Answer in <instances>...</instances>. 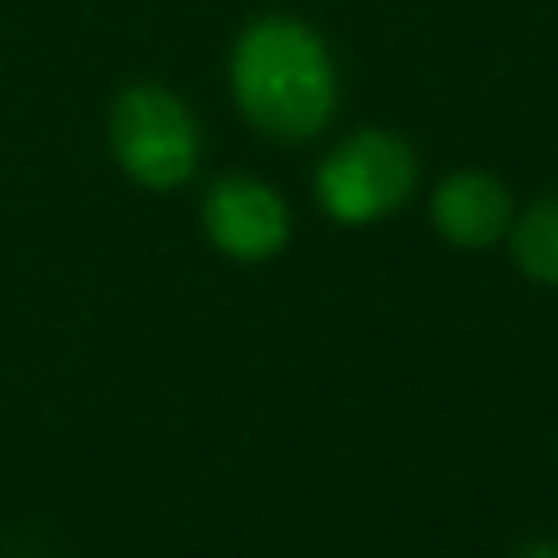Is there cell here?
Returning a JSON list of instances; mask_svg holds the SVG:
<instances>
[{"mask_svg":"<svg viewBox=\"0 0 558 558\" xmlns=\"http://www.w3.org/2000/svg\"><path fill=\"white\" fill-rule=\"evenodd\" d=\"M231 87L244 118L275 140H305L336 109L331 52L296 17H262L240 35Z\"/></svg>","mask_w":558,"mask_h":558,"instance_id":"6da1fadb","label":"cell"},{"mask_svg":"<svg viewBox=\"0 0 558 558\" xmlns=\"http://www.w3.org/2000/svg\"><path fill=\"white\" fill-rule=\"evenodd\" d=\"M109 144L118 166L157 192L183 183L201 157V135L187 105L157 83H135L113 100Z\"/></svg>","mask_w":558,"mask_h":558,"instance_id":"7a4b0ae2","label":"cell"},{"mask_svg":"<svg viewBox=\"0 0 558 558\" xmlns=\"http://www.w3.org/2000/svg\"><path fill=\"white\" fill-rule=\"evenodd\" d=\"M418 166L401 135L357 131L318 166V201L336 222H375L414 192Z\"/></svg>","mask_w":558,"mask_h":558,"instance_id":"3957f363","label":"cell"},{"mask_svg":"<svg viewBox=\"0 0 558 558\" xmlns=\"http://www.w3.org/2000/svg\"><path fill=\"white\" fill-rule=\"evenodd\" d=\"M205 231L227 257L262 262L288 240V209L262 179L231 174L205 196Z\"/></svg>","mask_w":558,"mask_h":558,"instance_id":"277c9868","label":"cell"},{"mask_svg":"<svg viewBox=\"0 0 558 558\" xmlns=\"http://www.w3.org/2000/svg\"><path fill=\"white\" fill-rule=\"evenodd\" d=\"M432 222L445 240L462 248H484L510 227V196L493 174L462 170L449 174L432 196Z\"/></svg>","mask_w":558,"mask_h":558,"instance_id":"5b68a950","label":"cell"},{"mask_svg":"<svg viewBox=\"0 0 558 558\" xmlns=\"http://www.w3.org/2000/svg\"><path fill=\"white\" fill-rule=\"evenodd\" d=\"M510 248L514 262L541 279V283H558V196L536 201L510 231Z\"/></svg>","mask_w":558,"mask_h":558,"instance_id":"8992f818","label":"cell"},{"mask_svg":"<svg viewBox=\"0 0 558 558\" xmlns=\"http://www.w3.org/2000/svg\"><path fill=\"white\" fill-rule=\"evenodd\" d=\"M523 558H558V545H532Z\"/></svg>","mask_w":558,"mask_h":558,"instance_id":"52a82bcc","label":"cell"}]
</instances>
